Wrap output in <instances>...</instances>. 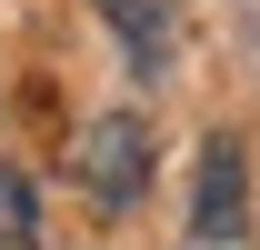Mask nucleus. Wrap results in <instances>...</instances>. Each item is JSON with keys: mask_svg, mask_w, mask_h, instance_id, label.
<instances>
[{"mask_svg": "<svg viewBox=\"0 0 260 250\" xmlns=\"http://www.w3.org/2000/svg\"><path fill=\"white\" fill-rule=\"evenodd\" d=\"M70 180L90 190L100 210H130V200L150 190V120H140V110H100V120H80V140H70Z\"/></svg>", "mask_w": 260, "mask_h": 250, "instance_id": "obj_1", "label": "nucleus"}, {"mask_svg": "<svg viewBox=\"0 0 260 250\" xmlns=\"http://www.w3.org/2000/svg\"><path fill=\"white\" fill-rule=\"evenodd\" d=\"M240 220H250V160H240L230 130H210V140H200V180H190V240L200 250H230Z\"/></svg>", "mask_w": 260, "mask_h": 250, "instance_id": "obj_2", "label": "nucleus"}, {"mask_svg": "<svg viewBox=\"0 0 260 250\" xmlns=\"http://www.w3.org/2000/svg\"><path fill=\"white\" fill-rule=\"evenodd\" d=\"M0 250H40V200L20 180V160H0Z\"/></svg>", "mask_w": 260, "mask_h": 250, "instance_id": "obj_3", "label": "nucleus"}]
</instances>
